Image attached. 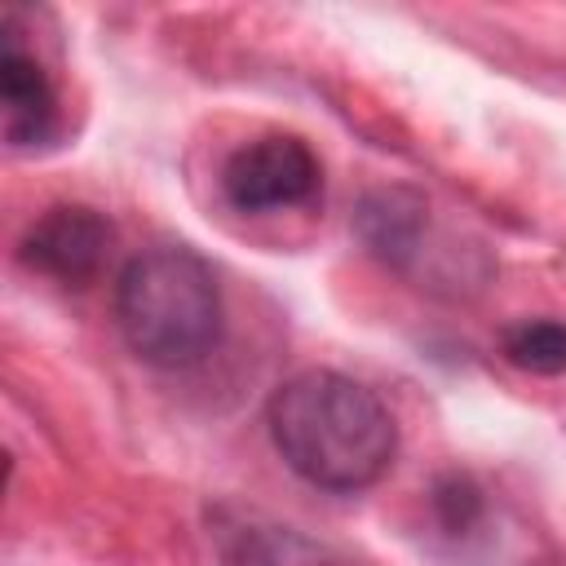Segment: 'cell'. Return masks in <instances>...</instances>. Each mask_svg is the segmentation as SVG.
Segmentation results:
<instances>
[{"label":"cell","mask_w":566,"mask_h":566,"mask_svg":"<svg viewBox=\"0 0 566 566\" xmlns=\"http://www.w3.org/2000/svg\"><path fill=\"white\" fill-rule=\"evenodd\" d=\"M323 168L314 150L292 133H265L230 150L221 164V195L234 212L296 208L318 195Z\"/></svg>","instance_id":"obj_4"},{"label":"cell","mask_w":566,"mask_h":566,"mask_svg":"<svg viewBox=\"0 0 566 566\" xmlns=\"http://www.w3.org/2000/svg\"><path fill=\"white\" fill-rule=\"evenodd\" d=\"M354 234L385 270L438 296H473L491 279V256L455 243V234L433 221L429 199L411 186L367 190L354 208Z\"/></svg>","instance_id":"obj_3"},{"label":"cell","mask_w":566,"mask_h":566,"mask_svg":"<svg viewBox=\"0 0 566 566\" xmlns=\"http://www.w3.org/2000/svg\"><path fill=\"white\" fill-rule=\"evenodd\" d=\"M115 248V226L88 203H57L40 212L18 239V261L66 287L93 283Z\"/></svg>","instance_id":"obj_5"},{"label":"cell","mask_w":566,"mask_h":566,"mask_svg":"<svg viewBox=\"0 0 566 566\" xmlns=\"http://www.w3.org/2000/svg\"><path fill=\"white\" fill-rule=\"evenodd\" d=\"M433 513H438L442 531L464 535V531H469V526L482 517V491H478L469 478L447 473V478L433 486Z\"/></svg>","instance_id":"obj_8"},{"label":"cell","mask_w":566,"mask_h":566,"mask_svg":"<svg viewBox=\"0 0 566 566\" xmlns=\"http://www.w3.org/2000/svg\"><path fill=\"white\" fill-rule=\"evenodd\" d=\"M0 128L13 150H35L57 133V97L49 88L44 66L13 44L0 40Z\"/></svg>","instance_id":"obj_6"},{"label":"cell","mask_w":566,"mask_h":566,"mask_svg":"<svg viewBox=\"0 0 566 566\" xmlns=\"http://www.w3.org/2000/svg\"><path fill=\"white\" fill-rule=\"evenodd\" d=\"M504 354L513 367L531 376H566V323L562 318H526L504 332Z\"/></svg>","instance_id":"obj_7"},{"label":"cell","mask_w":566,"mask_h":566,"mask_svg":"<svg viewBox=\"0 0 566 566\" xmlns=\"http://www.w3.org/2000/svg\"><path fill=\"white\" fill-rule=\"evenodd\" d=\"M115 318L128 349L159 371L199 367L226 327L217 274L186 243H150L124 261Z\"/></svg>","instance_id":"obj_2"},{"label":"cell","mask_w":566,"mask_h":566,"mask_svg":"<svg viewBox=\"0 0 566 566\" xmlns=\"http://www.w3.org/2000/svg\"><path fill=\"white\" fill-rule=\"evenodd\" d=\"M265 429L279 460L301 482L332 495L380 482L398 451V424L376 389L332 367L283 380L265 402Z\"/></svg>","instance_id":"obj_1"}]
</instances>
